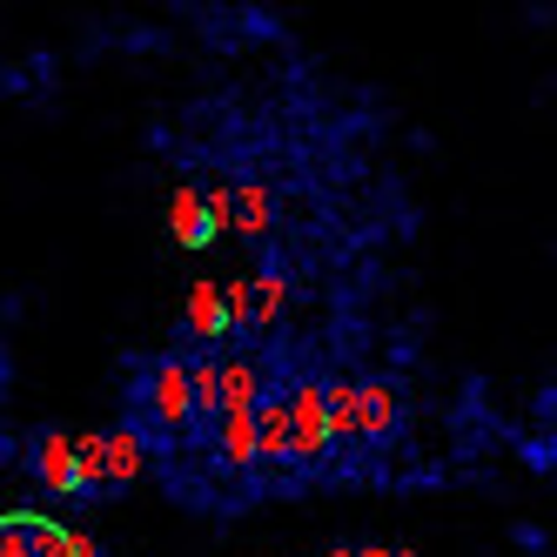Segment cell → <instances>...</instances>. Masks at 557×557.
I'll return each mask as SVG.
<instances>
[{"mask_svg": "<svg viewBox=\"0 0 557 557\" xmlns=\"http://www.w3.org/2000/svg\"><path fill=\"white\" fill-rule=\"evenodd\" d=\"M330 450V417H323V383H302L289 396V463H315Z\"/></svg>", "mask_w": 557, "mask_h": 557, "instance_id": "obj_1", "label": "cell"}, {"mask_svg": "<svg viewBox=\"0 0 557 557\" xmlns=\"http://www.w3.org/2000/svg\"><path fill=\"white\" fill-rule=\"evenodd\" d=\"M61 524H48V517H0V557H61Z\"/></svg>", "mask_w": 557, "mask_h": 557, "instance_id": "obj_2", "label": "cell"}, {"mask_svg": "<svg viewBox=\"0 0 557 557\" xmlns=\"http://www.w3.org/2000/svg\"><path fill=\"white\" fill-rule=\"evenodd\" d=\"M34 476H41V491H54V497H74V436L48 430L41 444H34Z\"/></svg>", "mask_w": 557, "mask_h": 557, "instance_id": "obj_3", "label": "cell"}, {"mask_svg": "<svg viewBox=\"0 0 557 557\" xmlns=\"http://www.w3.org/2000/svg\"><path fill=\"white\" fill-rule=\"evenodd\" d=\"M396 430V389L389 383H370L356 389V444H376V436Z\"/></svg>", "mask_w": 557, "mask_h": 557, "instance_id": "obj_4", "label": "cell"}, {"mask_svg": "<svg viewBox=\"0 0 557 557\" xmlns=\"http://www.w3.org/2000/svg\"><path fill=\"white\" fill-rule=\"evenodd\" d=\"M215 396H222V410H256L262 404V370L249 356H235V363L215 370Z\"/></svg>", "mask_w": 557, "mask_h": 557, "instance_id": "obj_5", "label": "cell"}, {"mask_svg": "<svg viewBox=\"0 0 557 557\" xmlns=\"http://www.w3.org/2000/svg\"><path fill=\"white\" fill-rule=\"evenodd\" d=\"M154 417H162L169 430H188V370L182 363H162V370H154Z\"/></svg>", "mask_w": 557, "mask_h": 557, "instance_id": "obj_6", "label": "cell"}, {"mask_svg": "<svg viewBox=\"0 0 557 557\" xmlns=\"http://www.w3.org/2000/svg\"><path fill=\"white\" fill-rule=\"evenodd\" d=\"M215 436H222V463L228 470H249L256 463V410H222Z\"/></svg>", "mask_w": 557, "mask_h": 557, "instance_id": "obj_7", "label": "cell"}, {"mask_svg": "<svg viewBox=\"0 0 557 557\" xmlns=\"http://www.w3.org/2000/svg\"><path fill=\"white\" fill-rule=\"evenodd\" d=\"M256 457H289V396L256 404Z\"/></svg>", "mask_w": 557, "mask_h": 557, "instance_id": "obj_8", "label": "cell"}, {"mask_svg": "<svg viewBox=\"0 0 557 557\" xmlns=\"http://www.w3.org/2000/svg\"><path fill=\"white\" fill-rule=\"evenodd\" d=\"M74 491H108V436H74Z\"/></svg>", "mask_w": 557, "mask_h": 557, "instance_id": "obj_9", "label": "cell"}, {"mask_svg": "<svg viewBox=\"0 0 557 557\" xmlns=\"http://www.w3.org/2000/svg\"><path fill=\"white\" fill-rule=\"evenodd\" d=\"M323 417H330V444H356V383L323 389Z\"/></svg>", "mask_w": 557, "mask_h": 557, "instance_id": "obj_10", "label": "cell"}, {"mask_svg": "<svg viewBox=\"0 0 557 557\" xmlns=\"http://www.w3.org/2000/svg\"><path fill=\"white\" fill-rule=\"evenodd\" d=\"M188 330H195V336H222V330H228L222 289H215V283H195V296H188Z\"/></svg>", "mask_w": 557, "mask_h": 557, "instance_id": "obj_11", "label": "cell"}, {"mask_svg": "<svg viewBox=\"0 0 557 557\" xmlns=\"http://www.w3.org/2000/svg\"><path fill=\"white\" fill-rule=\"evenodd\" d=\"M175 235H182L188 249L215 243V235H209V215H202V188H182V195H175Z\"/></svg>", "mask_w": 557, "mask_h": 557, "instance_id": "obj_12", "label": "cell"}, {"mask_svg": "<svg viewBox=\"0 0 557 557\" xmlns=\"http://www.w3.org/2000/svg\"><path fill=\"white\" fill-rule=\"evenodd\" d=\"M141 476V436H108V484H135Z\"/></svg>", "mask_w": 557, "mask_h": 557, "instance_id": "obj_13", "label": "cell"}, {"mask_svg": "<svg viewBox=\"0 0 557 557\" xmlns=\"http://www.w3.org/2000/svg\"><path fill=\"white\" fill-rule=\"evenodd\" d=\"M235 222H243V235H262L269 228V195L262 188H243V195H235Z\"/></svg>", "mask_w": 557, "mask_h": 557, "instance_id": "obj_14", "label": "cell"}, {"mask_svg": "<svg viewBox=\"0 0 557 557\" xmlns=\"http://www.w3.org/2000/svg\"><path fill=\"white\" fill-rule=\"evenodd\" d=\"M202 215H209V235H215V228H235V195H228L222 182L202 195Z\"/></svg>", "mask_w": 557, "mask_h": 557, "instance_id": "obj_15", "label": "cell"}, {"mask_svg": "<svg viewBox=\"0 0 557 557\" xmlns=\"http://www.w3.org/2000/svg\"><path fill=\"white\" fill-rule=\"evenodd\" d=\"M61 557H101V544H95L88 531H67V537H61Z\"/></svg>", "mask_w": 557, "mask_h": 557, "instance_id": "obj_16", "label": "cell"}, {"mask_svg": "<svg viewBox=\"0 0 557 557\" xmlns=\"http://www.w3.org/2000/svg\"><path fill=\"white\" fill-rule=\"evenodd\" d=\"M356 557H389V550H356Z\"/></svg>", "mask_w": 557, "mask_h": 557, "instance_id": "obj_17", "label": "cell"}]
</instances>
